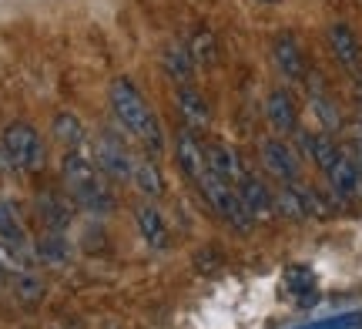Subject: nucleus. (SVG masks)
I'll return each instance as SVG.
<instances>
[{"mask_svg":"<svg viewBox=\"0 0 362 329\" xmlns=\"http://www.w3.org/2000/svg\"><path fill=\"white\" fill-rule=\"evenodd\" d=\"M131 182H134V188H138L144 198H161V192H165V175H161V168H158V158H155V155L134 158Z\"/></svg>","mask_w":362,"mask_h":329,"instance_id":"obj_19","label":"nucleus"},{"mask_svg":"<svg viewBox=\"0 0 362 329\" xmlns=\"http://www.w3.org/2000/svg\"><path fill=\"white\" fill-rule=\"evenodd\" d=\"M0 145L7 151V158H11L13 171H27V175H34V171L44 168V161H47V148H44V138L34 125H27V121H13L4 128L0 134Z\"/></svg>","mask_w":362,"mask_h":329,"instance_id":"obj_4","label":"nucleus"},{"mask_svg":"<svg viewBox=\"0 0 362 329\" xmlns=\"http://www.w3.org/2000/svg\"><path fill=\"white\" fill-rule=\"evenodd\" d=\"M325 40H329V51H332V57H336V61L346 67L349 74L362 71V44H359V37L352 34L349 24H342V21L329 24Z\"/></svg>","mask_w":362,"mask_h":329,"instance_id":"obj_11","label":"nucleus"},{"mask_svg":"<svg viewBox=\"0 0 362 329\" xmlns=\"http://www.w3.org/2000/svg\"><path fill=\"white\" fill-rule=\"evenodd\" d=\"M272 61H275L282 78L298 81V84H305L312 74L309 64H305V54H302V44H298V37L288 34V30L275 34V40H272Z\"/></svg>","mask_w":362,"mask_h":329,"instance_id":"obj_7","label":"nucleus"},{"mask_svg":"<svg viewBox=\"0 0 362 329\" xmlns=\"http://www.w3.org/2000/svg\"><path fill=\"white\" fill-rule=\"evenodd\" d=\"M349 158L356 161V168H359V175H362V134H356V138H352V145H349Z\"/></svg>","mask_w":362,"mask_h":329,"instance_id":"obj_27","label":"nucleus"},{"mask_svg":"<svg viewBox=\"0 0 362 329\" xmlns=\"http://www.w3.org/2000/svg\"><path fill=\"white\" fill-rule=\"evenodd\" d=\"M54 138L67 148V151H74V148H84L88 142V132H84V125L74 111H61V115H54V125H51Z\"/></svg>","mask_w":362,"mask_h":329,"instance_id":"obj_23","label":"nucleus"},{"mask_svg":"<svg viewBox=\"0 0 362 329\" xmlns=\"http://www.w3.org/2000/svg\"><path fill=\"white\" fill-rule=\"evenodd\" d=\"M235 188H238V195H242L248 215H252L255 222H272V219H275V192L262 182L259 175H252V171H248Z\"/></svg>","mask_w":362,"mask_h":329,"instance_id":"obj_10","label":"nucleus"},{"mask_svg":"<svg viewBox=\"0 0 362 329\" xmlns=\"http://www.w3.org/2000/svg\"><path fill=\"white\" fill-rule=\"evenodd\" d=\"M107 101H111L117 128L124 134H131V138H138L148 148V155L158 158L165 151V132H161L158 115L144 101V94L138 91V84L131 78H115L111 88H107Z\"/></svg>","mask_w":362,"mask_h":329,"instance_id":"obj_1","label":"nucleus"},{"mask_svg":"<svg viewBox=\"0 0 362 329\" xmlns=\"http://www.w3.org/2000/svg\"><path fill=\"white\" fill-rule=\"evenodd\" d=\"M134 222H138V232H141V238L148 242V249L155 252H165L168 249V225H165V215L155 209V205H141L138 209V215H134Z\"/></svg>","mask_w":362,"mask_h":329,"instance_id":"obj_18","label":"nucleus"},{"mask_svg":"<svg viewBox=\"0 0 362 329\" xmlns=\"http://www.w3.org/2000/svg\"><path fill=\"white\" fill-rule=\"evenodd\" d=\"M309 105H312V115L322 121V128L329 134H332L339 125H342V115L336 111V101H332V98H329V94L319 88V84H309Z\"/></svg>","mask_w":362,"mask_h":329,"instance_id":"obj_24","label":"nucleus"},{"mask_svg":"<svg viewBox=\"0 0 362 329\" xmlns=\"http://www.w3.org/2000/svg\"><path fill=\"white\" fill-rule=\"evenodd\" d=\"M175 108H178L181 125L192 128L194 134L205 132L208 125H211V108H208L205 94L194 91L192 84H178V91H175Z\"/></svg>","mask_w":362,"mask_h":329,"instance_id":"obj_12","label":"nucleus"},{"mask_svg":"<svg viewBox=\"0 0 362 329\" xmlns=\"http://www.w3.org/2000/svg\"><path fill=\"white\" fill-rule=\"evenodd\" d=\"M194 188H198V192H202V198L211 205V212H215V215H221V222H228L235 232H252L255 219L248 215L245 202H242V195H238V188H235V185H228L225 178H218L215 171H208V175L194 185Z\"/></svg>","mask_w":362,"mask_h":329,"instance_id":"obj_3","label":"nucleus"},{"mask_svg":"<svg viewBox=\"0 0 362 329\" xmlns=\"http://www.w3.org/2000/svg\"><path fill=\"white\" fill-rule=\"evenodd\" d=\"M265 118H269V125L275 128V132L296 134L298 132V105H296V98L285 91V88L269 91V98H265Z\"/></svg>","mask_w":362,"mask_h":329,"instance_id":"obj_14","label":"nucleus"},{"mask_svg":"<svg viewBox=\"0 0 362 329\" xmlns=\"http://www.w3.org/2000/svg\"><path fill=\"white\" fill-rule=\"evenodd\" d=\"M0 246L7 249H27V229L13 202L0 198Z\"/></svg>","mask_w":362,"mask_h":329,"instance_id":"obj_22","label":"nucleus"},{"mask_svg":"<svg viewBox=\"0 0 362 329\" xmlns=\"http://www.w3.org/2000/svg\"><path fill=\"white\" fill-rule=\"evenodd\" d=\"M298 134V148H302V155L315 165L319 171H325L332 161L342 155V148L332 142V134L329 132H296Z\"/></svg>","mask_w":362,"mask_h":329,"instance_id":"obj_16","label":"nucleus"},{"mask_svg":"<svg viewBox=\"0 0 362 329\" xmlns=\"http://www.w3.org/2000/svg\"><path fill=\"white\" fill-rule=\"evenodd\" d=\"M259 155H262V165H265V171H269L272 178H279L282 185L298 182L302 161H298L296 148H288L285 142H279V138H269V142H262Z\"/></svg>","mask_w":362,"mask_h":329,"instance_id":"obj_8","label":"nucleus"},{"mask_svg":"<svg viewBox=\"0 0 362 329\" xmlns=\"http://www.w3.org/2000/svg\"><path fill=\"white\" fill-rule=\"evenodd\" d=\"M13 296H17V303L37 306L40 296H44V282L30 269H24V272H17V279H13Z\"/></svg>","mask_w":362,"mask_h":329,"instance_id":"obj_26","label":"nucleus"},{"mask_svg":"<svg viewBox=\"0 0 362 329\" xmlns=\"http://www.w3.org/2000/svg\"><path fill=\"white\" fill-rule=\"evenodd\" d=\"M7 286V265H4V259H0V289Z\"/></svg>","mask_w":362,"mask_h":329,"instance_id":"obj_29","label":"nucleus"},{"mask_svg":"<svg viewBox=\"0 0 362 329\" xmlns=\"http://www.w3.org/2000/svg\"><path fill=\"white\" fill-rule=\"evenodd\" d=\"M94 165L115 178V182H131V171H134V155L128 148V138L115 128H104L98 134V145H94Z\"/></svg>","mask_w":362,"mask_h":329,"instance_id":"obj_5","label":"nucleus"},{"mask_svg":"<svg viewBox=\"0 0 362 329\" xmlns=\"http://www.w3.org/2000/svg\"><path fill=\"white\" fill-rule=\"evenodd\" d=\"M175 165L192 185H198L211 171L205 158V145L192 128H178V134H175Z\"/></svg>","mask_w":362,"mask_h":329,"instance_id":"obj_6","label":"nucleus"},{"mask_svg":"<svg viewBox=\"0 0 362 329\" xmlns=\"http://www.w3.org/2000/svg\"><path fill=\"white\" fill-rule=\"evenodd\" d=\"M359 125H362V101H359Z\"/></svg>","mask_w":362,"mask_h":329,"instance_id":"obj_30","label":"nucleus"},{"mask_svg":"<svg viewBox=\"0 0 362 329\" xmlns=\"http://www.w3.org/2000/svg\"><path fill=\"white\" fill-rule=\"evenodd\" d=\"M262 4H279V0H262Z\"/></svg>","mask_w":362,"mask_h":329,"instance_id":"obj_31","label":"nucleus"},{"mask_svg":"<svg viewBox=\"0 0 362 329\" xmlns=\"http://www.w3.org/2000/svg\"><path fill=\"white\" fill-rule=\"evenodd\" d=\"M74 198L67 192H44L37 195V215L44 229H57V232H67V225L74 222Z\"/></svg>","mask_w":362,"mask_h":329,"instance_id":"obj_13","label":"nucleus"},{"mask_svg":"<svg viewBox=\"0 0 362 329\" xmlns=\"http://www.w3.org/2000/svg\"><path fill=\"white\" fill-rule=\"evenodd\" d=\"M322 175H325V182H329V188H332V195L342 198V202H356L362 195V175L356 168V161L349 158V151H342Z\"/></svg>","mask_w":362,"mask_h":329,"instance_id":"obj_9","label":"nucleus"},{"mask_svg":"<svg viewBox=\"0 0 362 329\" xmlns=\"http://www.w3.org/2000/svg\"><path fill=\"white\" fill-rule=\"evenodd\" d=\"M7 171H13V165H11V158H7L4 145H0V175H7Z\"/></svg>","mask_w":362,"mask_h":329,"instance_id":"obj_28","label":"nucleus"},{"mask_svg":"<svg viewBox=\"0 0 362 329\" xmlns=\"http://www.w3.org/2000/svg\"><path fill=\"white\" fill-rule=\"evenodd\" d=\"M188 51H192L194 64L198 67H215L221 61V47H218V37H215V30L211 27H194L192 34H188Z\"/></svg>","mask_w":362,"mask_h":329,"instance_id":"obj_21","label":"nucleus"},{"mask_svg":"<svg viewBox=\"0 0 362 329\" xmlns=\"http://www.w3.org/2000/svg\"><path fill=\"white\" fill-rule=\"evenodd\" d=\"M71 252H74L71 238H67L64 232H57V229H47V232L34 242V255H37L44 265H64L67 259H71Z\"/></svg>","mask_w":362,"mask_h":329,"instance_id":"obj_20","label":"nucleus"},{"mask_svg":"<svg viewBox=\"0 0 362 329\" xmlns=\"http://www.w3.org/2000/svg\"><path fill=\"white\" fill-rule=\"evenodd\" d=\"M61 175H64L67 195L74 198L78 209L90 212V215H111V212H115V192L104 182V171L98 168L81 148H74V151L64 155Z\"/></svg>","mask_w":362,"mask_h":329,"instance_id":"obj_2","label":"nucleus"},{"mask_svg":"<svg viewBox=\"0 0 362 329\" xmlns=\"http://www.w3.org/2000/svg\"><path fill=\"white\" fill-rule=\"evenodd\" d=\"M275 215H282V219H292V222H302V219H309V212H305V202L298 195V185H282V188H275Z\"/></svg>","mask_w":362,"mask_h":329,"instance_id":"obj_25","label":"nucleus"},{"mask_svg":"<svg viewBox=\"0 0 362 329\" xmlns=\"http://www.w3.org/2000/svg\"><path fill=\"white\" fill-rule=\"evenodd\" d=\"M161 67H165V74L171 81H178V84H188L194 78V57L188 51V40H171L165 44V51H161Z\"/></svg>","mask_w":362,"mask_h":329,"instance_id":"obj_17","label":"nucleus"},{"mask_svg":"<svg viewBox=\"0 0 362 329\" xmlns=\"http://www.w3.org/2000/svg\"><path fill=\"white\" fill-rule=\"evenodd\" d=\"M205 158H208V168L215 171L218 178H225L228 185H238L248 175V168L242 165V155H238L235 148L221 145V142H211V145H205Z\"/></svg>","mask_w":362,"mask_h":329,"instance_id":"obj_15","label":"nucleus"}]
</instances>
